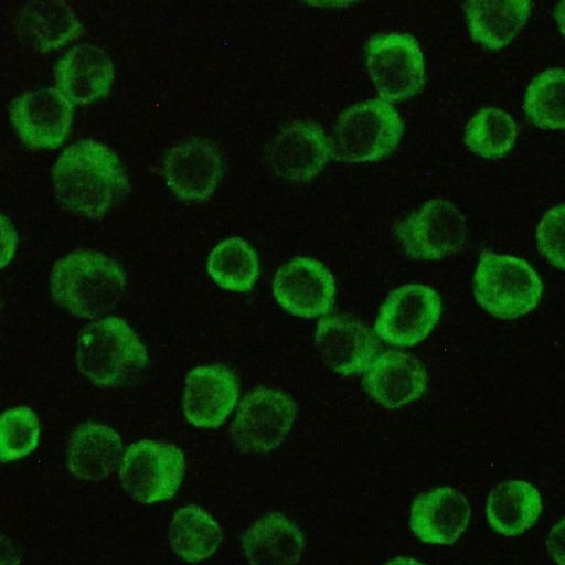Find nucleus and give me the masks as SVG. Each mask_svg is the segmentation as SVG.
Segmentation results:
<instances>
[{"label": "nucleus", "instance_id": "12", "mask_svg": "<svg viewBox=\"0 0 565 565\" xmlns=\"http://www.w3.org/2000/svg\"><path fill=\"white\" fill-rule=\"evenodd\" d=\"M72 104L56 88L29 92L10 105V119L19 137L33 148H56L72 122Z\"/></svg>", "mask_w": 565, "mask_h": 565}, {"label": "nucleus", "instance_id": "5", "mask_svg": "<svg viewBox=\"0 0 565 565\" xmlns=\"http://www.w3.org/2000/svg\"><path fill=\"white\" fill-rule=\"evenodd\" d=\"M403 129L392 105L380 98L365 100L339 117L331 150L347 162L376 161L397 147Z\"/></svg>", "mask_w": 565, "mask_h": 565}, {"label": "nucleus", "instance_id": "14", "mask_svg": "<svg viewBox=\"0 0 565 565\" xmlns=\"http://www.w3.org/2000/svg\"><path fill=\"white\" fill-rule=\"evenodd\" d=\"M238 397V382L224 365H204L190 371L185 379L183 411L196 427L222 425Z\"/></svg>", "mask_w": 565, "mask_h": 565}, {"label": "nucleus", "instance_id": "4", "mask_svg": "<svg viewBox=\"0 0 565 565\" xmlns=\"http://www.w3.org/2000/svg\"><path fill=\"white\" fill-rule=\"evenodd\" d=\"M543 286L525 260L483 253L473 278L478 303L501 319H513L531 311L540 302Z\"/></svg>", "mask_w": 565, "mask_h": 565}, {"label": "nucleus", "instance_id": "22", "mask_svg": "<svg viewBox=\"0 0 565 565\" xmlns=\"http://www.w3.org/2000/svg\"><path fill=\"white\" fill-rule=\"evenodd\" d=\"M302 548L300 531L277 512L257 520L243 535V550L250 565H296Z\"/></svg>", "mask_w": 565, "mask_h": 565}, {"label": "nucleus", "instance_id": "33", "mask_svg": "<svg viewBox=\"0 0 565 565\" xmlns=\"http://www.w3.org/2000/svg\"><path fill=\"white\" fill-rule=\"evenodd\" d=\"M384 565H424L419 563L418 561L411 558V557H395Z\"/></svg>", "mask_w": 565, "mask_h": 565}, {"label": "nucleus", "instance_id": "18", "mask_svg": "<svg viewBox=\"0 0 565 565\" xmlns=\"http://www.w3.org/2000/svg\"><path fill=\"white\" fill-rule=\"evenodd\" d=\"M331 152V142L318 125L296 122L277 137L270 161L280 177L306 181L323 168Z\"/></svg>", "mask_w": 565, "mask_h": 565}, {"label": "nucleus", "instance_id": "26", "mask_svg": "<svg viewBox=\"0 0 565 565\" xmlns=\"http://www.w3.org/2000/svg\"><path fill=\"white\" fill-rule=\"evenodd\" d=\"M207 271L220 287L246 291L257 279L258 258L254 249L242 238H227L211 252Z\"/></svg>", "mask_w": 565, "mask_h": 565}, {"label": "nucleus", "instance_id": "16", "mask_svg": "<svg viewBox=\"0 0 565 565\" xmlns=\"http://www.w3.org/2000/svg\"><path fill=\"white\" fill-rule=\"evenodd\" d=\"M163 171L168 184L179 198L201 200L216 189L222 175V161L212 143L196 139L173 148L164 161Z\"/></svg>", "mask_w": 565, "mask_h": 565}, {"label": "nucleus", "instance_id": "25", "mask_svg": "<svg viewBox=\"0 0 565 565\" xmlns=\"http://www.w3.org/2000/svg\"><path fill=\"white\" fill-rule=\"evenodd\" d=\"M172 550L183 559L196 563L210 557L222 541L217 523L195 505L180 509L170 526Z\"/></svg>", "mask_w": 565, "mask_h": 565}, {"label": "nucleus", "instance_id": "28", "mask_svg": "<svg viewBox=\"0 0 565 565\" xmlns=\"http://www.w3.org/2000/svg\"><path fill=\"white\" fill-rule=\"evenodd\" d=\"M564 82L563 68H550L530 84L524 110L536 126L544 129L564 128Z\"/></svg>", "mask_w": 565, "mask_h": 565}, {"label": "nucleus", "instance_id": "13", "mask_svg": "<svg viewBox=\"0 0 565 565\" xmlns=\"http://www.w3.org/2000/svg\"><path fill=\"white\" fill-rule=\"evenodd\" d=\"M315 344L324 364L342 375L365 371L377 352V342L371 330L342 315L320 319Z\"/></svg>", "mask_w": 565, "mask_h": 565}, {"label": "nucleus", "instance_id": "8", "mask_svg": "<svg viewBox=\"0 0 565 565\" xmlns=\"http://www.w3.org/2000/svg\"><path fill=\"white\" fill-rule=\"evenodd\" d=\"M296 412V403L288 394L257 387L238 406L231 428L232 440L243 452H267L284 441Z\"/></svg>", "mask_w": 565, "mask_h": 565}, {"label": "nucleus", "instance_id": "19", "mask_svg": "<svg viewBox=\"0 0 565 565\" xmlns=\"http://www.w3.org/2000/svg\"><path fill=\"white\" fill-rule=\"evenodd\" d=\"M55 77L58 90L71 104L85 105L108 92L114 68L103 50L81 44L58 62Z\"/></svg>", "mask_w": 565, "mask_h": 565}, {"label": "nucleus", "instance_id": "31", "mask_svg": "<svg viewBox=\"0 0 565 565\" xmlns=\"http://www.w3.org/2000/svg\"><path fill=\"white\" fill-rule=\"evenodd\" d=\"M18 244L17 232L11 222L0 215V269L13 257Z\"/></svg>", "mask_w": 565, "mask_h": 565}, {"label": "nucleus", "instance_id": "15", "mask_svg": "<svg viewBox=\"0 0 565 565\" xmlns=\"http://www.w3.org/2000/svg\"><path fill=\"white\" fill-rule=\"evenodd\" d=\"M363 386L381 405L394 409L419 398L427 387V373L412 354L390 350L366 369Z\"/></svg>", "mask_w": 565, "mask_h": 565}, {"label": "nucleus", "instance_id": "32", "mask_svg": "<svg viewBox=\"0 0 565 565\" xmlns=\"http://www.w3.org/2000/svg\"><path fill=\"white\" fill-rule=\"evenodd\" d=\"M21 553L15 543L0 532V565H19Z\"/></svg>", "mask_w": 565, "mask_h": 565}, {"label": "nucleus", "instance_id": "17", "mask_svg": "<svg viewBox=\"0 0 565 565\" xmlns=\"http://www.w3.org/2000/svg\"><path fill=\"white\" fill-rule=\"evenodd\" d=\"M470 507L465 495L451 488L419 494L411 510V527L427 543L452 544L466 530Z\"/></svg>", "mask_w": 565, "mask_h": 565}, {"label": "nucleus", "instance_id": "3", "mask_svg": "<svg viewBox=\"0 0 565 565\" xmlns=\"http://www.w3.org/2000/svg\"><path fill=\"white\" fill-rule=\"evenodd\" d=\"M79 371L99 386H115L137 377L148 354L131 328L118 317H107L86 326L77 340Z\"/></svg>", "mask_w": 565, "mask_h": 565}, {"label": "nucleus", "instance_id": "30", "mask_svg": "<svg viewBox=\"0 0 565 565\" xmlns=\"http://www.w3.org/2000/svg\"><path fill=\"white\" fill-rule=\"evenodd\" d=\"M564 204L552 209L537 227V247L550 263L563 269Z\"/></svg>", "mask_w": 565, "mask_h": 565}, {"label": "nucleus", "instance_id": "6", "mask_svg": "<svg viewBox=\"0 0 565 565\" xmlns=\"http://www.w3.org/2000/svg\"><path fill=\"white\" fill-rule=\"evenodd\" d=\"M184 470V455L180 448L146 439L126 450L119 480L134 500L153 503L167 500L177 492Z\"/></svg>", "mask_w": 565, "mask_h": 565}, {"label": "nucleus", "instance_id": "7", "mask_svg": "<svg viewBox=\"0 0 565 565\" xmlns=\"http://www.w3.org/2000/svg\"><path fill=\"white\" fill-rule=\"evenodd\" d=\"M366 64L380 99L387 103L414 96L425 83L424 57L409 34L372 38L366 47Z\"/></svg>", "mask_w": 565, "mask_h": 565}, {"label": "nucleus", "instance_id": "20", "mask_svg": "<svg viewBox=\"0 0 565 565\" xmlns=\"http://www.w3.org/2000/svg\"><path fill=\"white\" fill-rule=\"evenodd\" d=\"M121 452V439L113 428L87 422L79 425L71 436L67 463L76 477L100 480L116 470Z\"/></svg>", "mask_w": 565, "mask_h": 565}, {"label": "nucleus", "instance_id": "10", "mask_svg": "<svg viewBox=\"0 0 565 565\" xmlns=\"http://www.w3.org/2000/svg\"><path fill=\"white\" fill-rule=\"evenodd\" d=\"M404 250L416 259H443L463 245L467 225L450 202L431 200L412 214L398 228Z\"/></svg>", "mask_w": 565, "mask_h": 565}, {"label": "nucleus", "instance_id": "9", "mask_svg": "<svg viewBox=\"0 0 565 565\" xmlns=\"http://www.w3.org/2000/svg\"><path fill=\"white\" fill-rule=\"evenodd\" d=\"M441 313L439 295L424 285H406L386 298L375 321L377 337L396 347H413L423 341Z\"/></svg>", "mask_w": 565, "mask_h": 565}, {"label": "nucleus", "instance_id": "24", "mask_svg": "<svg viewBox=\"0 0 565 565\" xmlns=\"http://www.w3.org/2000/svg\"><path fill=\"white\" fill-rule=\"evenodd\" d=\"M490 525L503 535L530 529L542 511L539 491L525 481H505L494 487L487 502Z\"/></svg>", "mask_w": 565, "mask_h": 565}, {"label": "nucleus", "instance_id": "21", "mask_svg": "<svg viewBox=\"0 0 565 565\" xmlns=\"http://www.w3.org/2000/svg\"><path fill=\"white\" fill-rule=\"evenodd\" d=\"M81 23L71 7L63 1H33L17 15L19 39L38 51H50L75 39Z\"/></svg>", "mask_w": 565, "mask_h": 565}, {"label": "nucleus", "instance_id": "27", "mask_svg": "<svg viewBox=\"0 0 565 565\" xmlns=\"http://www.w3.org/2000/svg\"><path fill=\"white\" fill-rule=\"evenodd\" d=\"M516 134V125L508 113L488 107L470 119L466 127L465 141L475 153L495 159L512 148Z\"/></svg>", "mask_w": 565, "mask_h": 565}, {"label": "nucleus", "instance_id": "11", "mask_svg": "<svg viewBox=\"0 0 565 565\" xmlns=\"http://www.w3.org/2000/svg\"><path fill=\"white\" fill-rule=\"evenodd\" d=\"M273 291L288 312L303 318L327 313L334 301L335 284L320 262L296 257L276 273Z\"/></svg>", "mask_w": 565, "mask_h": 565}, {"label": "nucleus", "instance_id": "23", "mask_svg": "<svg viewBox=\"0 0 565 565\" xmlns=\"http://www.w3.org/2000/svg\"><path fill=\"white\" fill-rule=\"evenodd\" d=\"M531 8L526 0L466 2L471 38L487 47L500 49L524 26Z\"/></svg>", "mask_w": 565, "mask_h": 565}, {"label": "nucleus", "instance_id": "29", "mask_svg": "<svg viewBox=\"0 0 565 565\" xmlns=\"http://www.w3.org/2000/svg\"><path fill=\"white\" fill-rule=\"evenodd\" d=\"M40 423L34 412L20 406L0 416V461L29 455L38 446Z\"/></svg>", "mask_w": 565, "mask_h": 565}, {"label": "nucleus", "instance_id": "2", "mask_svg": "<svg viewBox=\"0 0 565 565\" xmlns=\"http://www.w3.org/2000/svg\"><path fill=\"white\" fill-rule=\"evenodd\" d=\"M54 299L78 318L93 319L113 310L122 299L126 276L120 266L97 250H77L52 269Z\"/></svg>", "mask_w": 565, "mask_h": 565}, {"label": "nucleus", "instance_id": "1", "mask_svg": "<svg viewBox=\"0 0 565 565\" xmlns=\"http://www.w3.org/2000/svg\"><path fill=\"white\" fill-rule=\"evenodd\" d=\"M61 205L92 218L104 217L129 191L125 169L108 147L85 140L68 147L53 170Z\"/></svg>", "mask_w": 565, "mask_h": 565}]
</instances>
